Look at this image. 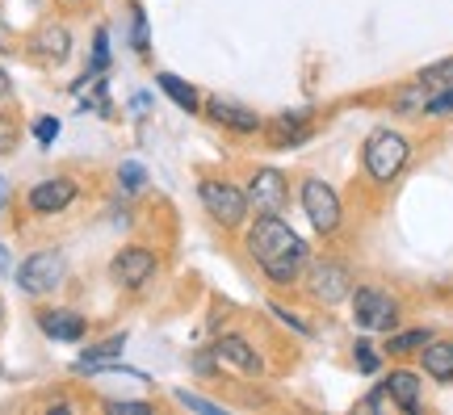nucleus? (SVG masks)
Instances as JSON below:
<instances>
[{"label": "nucleus", "instance_id": "nucleus-1", "mask_svg": "<svg viewBox=\"0 0 453 415\" xmlns=\"http://www.w3.org/2000/svg\"><path fill=\"white\" fill-rule=\"evenodd\" d=\"M248 252L257 256L260 269L269 273L277 286H290L303 269V260H307V240H298L273 210H265L257 227L248 231Z\"/></svg>", "mask_w": 453, "mask_h": 415}, {"label": "nucleus", "instance_id": "nucleus-2", "mask_svg": "<svg viewBox=\"0 0 453 415\" xmlns=\"http://www.w3.org/2000/svg\"><path fill=\"white\" fill-rule=\"evenodd\" d=\"M67 277V260L64 252H55V248H42V252H34L21 260V269H17V286L34 294V298H42V294H55V289L64 286Z\"/></svg>", "mask_w": 453, "mask_h": 415}, {"label": "nucleus", "instance_id": "nucleus-3", "mask_svg": "<svg viewBox=\"0 0 453 415\" xmlns=\"http://www.w3.org/2000/svg\"><path fill=\"white\" fill-rule=\"evenodd\" d=\"M407 164V139L395 130H373L365 143V168L373 181H395L399 168Z\"/></svg>", "mask_w": 453, "mask_h": 415}, {"label": "nucleus", "instance_id": "nucleus-4", "mask_svg": "<svg viewBox=\"0 0 453 415\" xmlns=\"http://www.w3.org/2000/svg\"><path fill=\"white\" fill-rule=\"evenodd\" d=\"M202 206L211 210L219 223L226 227H240L243 214H248V197H243L235 185H226V181H202Z\"/></svg>", "mask_w": 453, "mask_h": 415}, {"label": "nucleus", "instance_id": "nucleus-5", "mask_svg": "<svg viewBox=\"0 0 453 415\" xmlns=\"http://www.w3.org/2000/svg\"><path fill=\"white\" fill-rule=\"evenodd\" d=\"M110 277L118 286L127 289H143L151 277H156V252H147V248H122V252L110 260Z\"/></svg>", "mask_w": 453, "mask_h": 415}, {"label": "nucleus", "instance_id": "nucleus-6", "mask_svg": "<svg viewBox=\"0 0 453 415\" xmlns=\"http://www.w3.org/2000/svg\"><path fill=\"white\" fill-rule=\"evenodd\" d=\"M303 210H307L311 223L319 227L324 235H332L340 227V197L327 181H307L303 185Z\"/></svg>", "mask_w": 453, "mask_h": 415}, {"label": "nucleus", "instance_id": "nucleus-7", "mask_svg": "<svg viewBox=\"0 0 453 415\" xmlns=\"http://www.w3.org/2000/svg\"><path fill=\"white\" fill-rule=\"evenodd\" d=\"M395 315H399V306L390 303L387 294H378V289H357L353 294V319L361 323V327L390 332V327H395Z\"/></svg>", "mask_w": 453, "mask_h": 415}, {"label": "nucleus", "instance_id": "nucleus-8", "mask_svg": "<svg viewBox=\"0 0 453 415\" xmlns=\"http://www.w3.org/2000/svg\"><path fill=\"white\" fill-rule=\"evenodd\" d=\"M76 202V181H67V176H50V181H38L30 193H26V206L34 214H59Z\"/></svg>", "mask_w": 453, "mask_h": 415}, {"label": "nucleus", "instance_id": "nucleus-9", "mask_svg": "<svg viewBox=\"0 0 453 415\" xmlns=\"http://www.w3.org/2000/svg\"><path fill=\"white\" fill-rule=\"evenodd\" d=\"M311 294H315L319 303H340V298L349 294V269L336 265V260L315 265V273H311Z\"/></svg>", "mask_w": 453, "mask_h": 415}, {"label": "nucleus", "instance_id": "nucleus-10", "mask_svg": "<svg viewBox=\"0 0 453 415\" xmlns=\"http://www.w3.org/2000/svg\"><path fill=\"white\" fill-rule=\"evenodd\" d=\"M38 327L50 335V340H64V344H76V340H84V315H76V311H42L38 315Z\"/></svg>", "mask_w": 453, "mask_h": 415}, {"label": "nucleus", "instance_id": "nucleus-11", "mask_svg": "<svg viewBox=\"0 0 453 415\" xmlns=\"http://www.w3.org/2000/svg\"><path fill=\"white\" fill-rule=\"evenodd\" d=\"M248 197L257 202V210H281L286 206V181H281V173H273V168H265V173L252 176V189H248Z\"/></svg>", "mask_w": 453, "mask_h": 415}, {"label": "nucleus", "instance_id": "nucleus-12", "mask_svg": "<svg viewBox=\"0 0 453 415\" xmlns=\"http://www.w3.org/2000/svg\"><path fill=\"white\" fill-rule=\"evenodd\" d=\"M127 349V335H110V340H101L93 349L76 357V373H97V369H110V361H118Z\"/></svg>", "mask_w": 453, "mask_h": 415}, {"label": "nucleus", "instance_id": "nucleus-13", "mask_svg": "<svg viewBox=\"0 0 453 415\" xmlns=\"http://www.w3.org/2000/svg\"><path fill=\"white\" fill-rule=\"evenodd\" d=\"M214 352H219L223 361H231V365H240L243 373H260V369H265V361L252 352V344H248L243 335H223V340L214 344Z\"/></svg>", "mask_w": 453, "mask_h": 415}, {"label": "nucleus", "instance_id": "nucleus-14", "mask_svg": "<svg viewBox=\"0 0 453 415\" xmlns=\"http://www.w3.org/2000/svg\"><path fill=\"white\" fill-rule=\"evenodd\" d=\"M34 50L50 59V64H64L67 55H72V34L64 26H42V30L34 34Z\"/></svg>", "mask_w": 453, "mask_h": 415}, {"label": "nucleus", "instance_id": "nucleus-15", "mask_svg": "<svg viewBox=\"0 0 453 415\" xmlns=\"http://www.w3.org/2000/svg\"><path fill=\"white\" fill-rule=\"evenodd\" d=\"M211 118H219V122H226L231 130H243V134H252V130L260 127V118L252 110H243V105H231V101H223V96H214L211 105Z\"/></svg>", "mask_w": 453, "mask_h": 415}, {"label": "nucleus", "instance_id": "nucleus-16", "mask_svg": "<svg viewBox=\"0 0 453 415\" xmlns=\"http://www.w3.org/2000/svg\"><path fill=\"white\" fill-rule=\"evenodd\" d=\"M424 373H433L437 382H453V344L428 340L424 344Z\"/></svg>", "mask_w": 453, "mask_h": 415}, {"label": "nucleus", "instance_id": "nucleus-17", "mask_svg": "<svg viewBox=\"0 0 453 415\" xmlns=\"http://www.w3.org/2000/svg\"><path fill=\"white\" fill-rule=\"evenodd\" d=\"M387 390H390V399L399 403L403 411H416V407H420V382H416V373L395 369V373L387 378Z\"/></svg>", "mask_w": 453, "mask_h": 415}, {"label": "nucleus", "instance_id": "nucleus-18", "mask_svg": "<svg viewBox=\"0 0 453 415\" xmlns=\"http://www.w3.org/2000/svg\"><path fill=\"white\" fill-rule=\"evenodd\" d=\"M156 81H160V88H164L168 96H173V101H177V105H180L185 113H194V110H197V93H194V88H189L185 81H177L173 72H160Z\"/></svg>", "mask_w": 453, "mask_h": 415}, {"label": "nucleus", "instance_id": "nucleus-19", "mask_svg": "<svg viewBox=\"0 0 453 415\" xmlns=\"http://www.w3.org/2000/svg\"><path fill=\"white\" fill-rule=\"evenodd\" d=\"M428 105V84L424 81H416L411 88H403V93L395 96V110L399 113H416V110H424Z\"/></svg>", "mask_w": 453, "mask_h": 415}, {"label": "nucleus", "instance_id": "nucleus-20", "mask_svg": "<svg viewBox=\"0 0 453 415\" xmlns=\"http://www.w3.org/2000/svg\"><path fill=\"white\" fill-rule=\"evenodd\" d=\"M118 181H122V189L127 193H139L147 185V168L143 164H134V160H127L122 168H118Z\"/></svg>", "mask_w": 453, "mask_h": 415}, {"label": "nucleus", "instance_id": "nucleus-21", "mask_svg": "<svg viewBox=\"0 0 453 415\" xmlns=\"http://www.w3.org/2000/svg\"><path fill=\"white\" fill-rule=\"evenodd\" d=\"M17 139H21V127H17V118H13V113L0 110V156H9V151L17 147Z\"/></svg>", "mask_w": 453, "mask_h": 415}, {"label": "nucleus", "instance_id": "nucleus-22", "mask_svg": "<svg viewBox=\"0 0 453 415\" xmlns=\"http://www.w3.org/2000/svg\"><path fill=\"white\" fill-rule=\"evenodd\" d=\"M420 81L428 84V88H441V84H453V59H441V64L424 67V72H420Z\"/></svg>", "mask_w": 453, "mask_h": 415}, {"label": "nucleus", "instance_id": "nucleus-23", "mask_svg": "<svg viewBox=\"0 0 453 415\" xmlns=\"http://www.w3.org/2000/svg\"><path fill=\"white\" fill-rule=\"evenodd\" d=\"M177 403L180 407H189V411H202V415H223V407L211 399H202V395H189V390H177Z\"/></svg>", "mask_w": 453, "mask_h": 415}, {"label": "nucleus", "instance_id": "nucleus-24", "mask_svg": "<svg viewBox=\"0 0 453 415\" xmlns=\"http://www.w3.org/2000/svg\"><path fill=\"white\" fill-rule=\"evenodd\" d=\"M428 344V332H403V335H395L390 340V352H416Z\"/></svg>", "mask_w": 453, "mask_h": 415}, {"label": "nucleus", "instance_id": "nucleus-25", "mask_svg": "<svg viewBox=\"0 0 453 415\" xmlns=\"http://www.w3.org/2000/svg\"><path fill=\"white\" fill-rule=\"evenodd\" d=\"M34 139H38V143H55V139H59V122H55V118H38V122H34Z\"/></svg>", "mask_w": 453, "mask_h": 415}, {"label": "nucleus", "instance_id": "nucleus-26", "mask_svg": "<svg viewBox=\"0 0 453 415\" xmlns=\"http://www.w3.org/2000/svg\"><path fill=\"white\" fill-rule=\"evenodd\" d=\"M357 365H361V373H373L378 369V352H373V344H357Z\"/></svg>", "mask_w": 453, "mask_h": 415}, {"label": "nucleus", "instance_id": "nucleus-27", "mask_svg": "<svg viewBox=\"0 0 453 415\" xmlns=\"http://www.w3.org/2000/svg\"><path fill=\"white\" fill-rule=\"evenodd\" d=\"M105 64H110V34L97 30V50H93V72H101Z\"/></svg>", "mask_w": 453, "mask_h": 415}, {"label": "nucleus", "instance_id": "nucleus-28", "mask_svg": "<svg viewBox=\"0 0 453 415\" xmlns=\"http://www.w3.org/2000/svg\"><path fill=\"white\" fill-rule=\"evenodd\" d=\"M424 110L433 113V118H441V113H453V88L449 93H441V96H428V105Z\"/></svg>", "mask_w": 453, "mask_h": 415}, {"label": "nucleus", "instance_id": "nucleus-29", "mask_svg": "<svg viewBox=\"0 0 453 415\" xmlns=\"http://www.w3.org/2000/svg\"><path fill=\"white\" fill-rule=\"evenodd\" d=\"M269 311H273V315H277V319H281V323H290L294 332L311 335V327H307V323H303V319H294V315H290V311H286V306H269Z\"/></svg>", "mask_w": 453, "mask_h": 415}, {"label": "nucleus", "instance_id": "nucleus-30", "mask_svg": "<svg viewBox=\"0 0 453 415\" xmlns=\"http://www.w3.org/2000/svg\"><path fill=\"white\" fill-rule=\"evenodd\" d=\"M134 50H147V17L134 13Z\"/></svg>", "mask_w": 453, "mask_h": 415}, {"label": "nucleus", "instance_id": "nucleus-31", "mask_svg": "<svg viewBox=\"0 0 453 415\" xmlns=\"http://www.w3.org/2000/svg\"><path fill=\"white\" fill-rule=\"evenodd\" d=\"M110 411H151V407H147V403H110Z\"/></svg>", "mask_w": 453, "mask_h": 415}, {"label": "nucleus", "instance_id": "nucleus-32", "mask_svg": "<svg viewBox=\"0 0 453 415\" xmlns=\"http://www.w3.org/2000/svg\"><path fill=\"white\" fill-rule=\"evenodd\" d=\"M13 269V256H9V248H4V243H0V277H4V273Z\"/></svg>", "mask_w": 453, "mask_h": 415}, {"label": "nucleus", "instance_id": "nucleus-33", "mask_svg": "<svg viewBox=\"0 0 453 415\" xmlns=\"http://www.w3.org/2000/svg\"><path fill=\"white\" fill-rule=\"evenodd\" d=\"M9 88H13V81H9V72H4V67H0V101H4V96H9Z\"/></svg>", "mask_w": 453, "mask_h": 415}, {"label": "nucleus", "instance_id": "nucleus-34", "mask_svg": "<svg viewBox=\"0 0 453 415\" xmlns=\"http://www.w3.org/2000/svg\"><path fill=\"white\" fill-rule=\"evenodd\" d=\"M4 202H9V185L0 181V206H4Z\"/></svg>", "mask_w": 453, "mask_h": 415}, {"label": "nucleus", "instance_id": "nucleus-35", "mask_svg": "<svg viewBox=\"0 0 453 415\" xmlns=\"http://www.w3.org/2000/svg\"><path fill=\"white\" fill-rule=\"evenodd\" d=\"M0 319H4V306H0Z\"/></svg>", "mask_w": 453, "mask_h": 415}, {"label": "nucleus", "instance_id": "nucleus-36", "mask_svg": "<svg viewBox=\"0 0 453 415\" xmlns=\"http://www.w3.org/2000/svg\"><path fill=\"white\" fill-rule=\"evenodd\" d=\"M72 4H76V0H72Z\"/></svg>", "mask_w": 453, "mask_h": 415}]
</instances>
